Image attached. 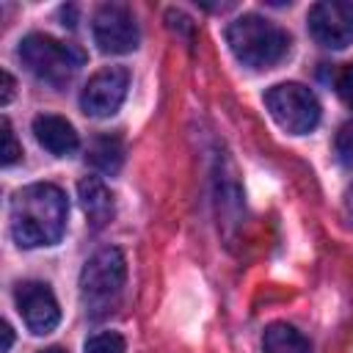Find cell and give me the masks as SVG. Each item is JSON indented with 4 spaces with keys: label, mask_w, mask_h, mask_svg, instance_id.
<instances>
[{
    "label": "cell",
    "mask_w": 353,
    "mask_h": 353,
    "mask_svg": "<svg viewBox=\"0 0 353 353\" xmlns=\"http://www.w3.org/2000/svg\"><path fill=\"white\" fill-rule=\"evenodd\" d=\"M69 201L61 188L36 182L11 199V234L22 248L55 245L66 229Z\"/></svg>",
    "instance_id": "1"
},
{
    "label": "cell",
    "mask_w": 353,
    "mask_h": 353,
    "mask_svg": "<svg viewBox=\"0 0 353 353\" xmlns=\"http://www.w3.org/2000/svg\"><path fill=\"white\" fill-rule=\"evenodd\" d=\"M226 44L243 66L270 69L287 58L292 41L281 25H276L259 14H243L234 22H229Z\"/></svg>",
    "instance_id": "2"
},
{
    "label": "cell",
    "mask_w": 353,
    "mask_h": 353,
    "mask_svg": "<svg viewBox=\"0 0 353 353\" xmlns=\"http://www.w3.org/2000/svg\"><path fill=\"white\" fill-rule=\"evenodd\" d=\"M124 279H127L124 254L113 245L99 248L80 273V301L85 314L94 320L110 314L124 292Z\"/></svg>",
    "instance_id": "3"
},
{
    "label": "cell",
    "mask_w": 353,
    "mask_h": 353,
    "mask_svg": "<svg viewBox=\"0 0 353 353\" xmlns=\"http://www.w3.org/2000/svg\"><path fill=\"white\" fill-rule=\"evenodd\" d=\"M19 61L39 80H44L50 85H63L85 63V52L77 50L74 44L58 41L52 36L30 33L19 41Z\"/></svg>",
    "instance_id": "4"
},
{
    "label": "cell",
    "mask_w": 353,
    "mask_h": 353,
    "mask_svg": "<svg viewBox=\"0 0 353 353\" xmlns=\"http://www.w3.org/2000/svg\"><path fill=\"white\" fill-rule=\"evenodd\" d=\"M265 105L276 119V124L292 135H306L320 121V102L301 83H279L268 88Z\"/></svg>",
    "instance_id": "5"
},
{
    "label": "cell",
    "mask_w": 353,
    "mask_h": 353,
    "mask_svg": "<svg viewBox=\"0 0 353 353\" xmlns=\"http://www.w3.org/2000/svg\"><path fill=\"white\" fill-rule=\"evenodd\" d=\"M91 30H94V41L102 52H110V55H124V52H132L138 47V22L132 17V11L124 6V3H105L97 8L94 14V22H91Z\"/></svg>",
    "instance_id": "6"
},
{
    "label": "cell",
    "mask_w": 353,
    "mask_h": 353,
    "mask_svg": "<svg viewBox=\"0 0 353 353\" xmlns=\"http://www.w3.org/2000/svg\"><path fill=\"white\" fill-rule=\"evenodd\" d=\"M127 88H130V72L124 66H105L97 74H91V80L85 83L80 94V108L94 119H108L121 108Z\"/></svg>",
    "instance_id": "7"
},
{
    "label": "cell",
    "mask_w": 353,
    "mask_h": 353,
    "mask_svg": "<svg viewBox=\"0 0 353 353\" xmlns=\"http://www.w3.org/2000/svg\"><path fill=\"white\" fill-rule=\"evenodd\" d=\"M309 33L317 44L328 50H342L353 44V3L323 0L309 8Z\"/></svg>",
    "instance_id": "8"
},
{
    "label": "cell",
    "mask_w": 353,
    "mask_h": 353,
    "mask_svg": "<svg viewBox=\"0 0 353 353\" xmlns=\"http://www.w3.org/2000/svg\"><path fill=\"white\" fill-rule=\"evenodd\" d=\"M17 309L28 325L30 334H50L61 323V309L58 301L44 281H22L14 292Z\"/></svg>",
    "instance_id": "9"
},
{
    "label": "cell",
    "mask_w": 353,
    "mask_h": 353,
    "mask_svg": "<svg viewBox=\"0 0 353 353\" xmlns=\"http://www.w3.org/2000/svg\"><path fill=\"white\" fill-rule=\"evenodd\" d=\"M33 135H36L39 146H44L55 157H69L80 146V138H77L74 127L66 119L52 116V113H44V116L33 119Z\"/></svg>",
    "instance_id": "10"
},
{
    "label": "cell",
    "mask_w": 353,
    "mask_h": 353,
    "mask_svg": "<svg viewBox=\"0 0 353 353\" xmlns=\"http://www.w3.org/2000/svg\"><path fill=\"white\" fill-rule=\"evenodd\" d=\"M77 193H80V204H83V212L88 218V223L94 229H102L113 221V212H116V204H113V193L108 190V185L99 179V176H85L80 179L77 185Z\"/></svg>",
    "instance_id": "11"
},
{
    "label": "cell",
    "mask_w": 353,
    "mask_h": 353,
    "mask_svg": "<svg viewBox=\"0 0 353 353\" xmlns=\"http://www.w3.org/2000/svg\"><path fill=\"white\" fill-rule=\"evenodd\" d=\"M262 350L265 353H312L309 347V339L287 325V323H270L262 334Z\"/></svg>",
    "instance_id": "12"
},
{
    "label": "cell",
    "mask_w": 353,
    "mask_h": 353,
    "mask_svg": "<svg viewBox=\"0 0 353 353\" xmlns=\"http://www.w3.org/2000/svg\"><path fill=\"white\" fill-rule=\"evenodd\" d=\"M85 160L91 163V168H97L99 174H116L124 163V143L119 135H99L91 141Z\"/></svg>",
    "instance_id": "13"
},
{
    "label": "cell",
    "mask_w": 353,
    "mask_h": 353,
    "mask_svg": "<svg viewBox=\"0 0 353 353\" xmlns=\"http://www.w3.org/2000/svg\"><path fill=\"white\" fill-rule=\"evenodd\" d=\"M124 350H127L124 336L116 331H99V334L88 336L85 347H83V353H124Z\"/></svg>",
    "instance_id": "14"
},
{
    "label": "cell",
    "mask_w": 353,
    "mask_h": 353,
    "mask_svg": "<svg viewBox=\"0 0 353 353\" xmlns=\"http://www.w3.org/2000/svg\"><path fill=\"white\" fill-rule=\"evenodd\" d=\"M22 157V149L17 143V135L11 130V121L3 119V165H14Z\"/></svg>",
    "instance_id": "15"
},
{
    "label": "cell",
    "mask_w": 353,
    "mask_h": 353,
    "mask_svg": "<svg viewBox=\"0 0 353 353\" xmlns=\"http://www.w3.org/2000/svg\"><path fill=\"white\" fill-rule=\"evenodd\" d=\"M336 154L345 165L353 168V121H347L339 132H336Z\"/></svg>",
    "instance_id": "16"
},
{
    "label": "cell",
    "mask_w": 353,
    "mask_h": 353,
    "mask_svg": "<svg viewBox=\"0 0 353 353\" xmlns=\"http://www.w3.org/2000/svg\"><path fill=\"white\" fill-rule=\"evenodd\" d=\"M336 94H339V99H342L347 108H353V63H347V66L336 74Z\"/></svg>",
    "instance_id": "17"
},
{
    "label": "cell",
    "mask_w": 353,
    "mask_h": 353,
    "mask_svg": "<svg viewBox=\"0 0 353 353\" xmlns=\"http://www.w3.org/2000/svg\"><path fill=\"white\" fill-rule=\"evenodd\" d=\"M342 212H345V221L353 226V185L345 190V199H342Z\"/></svg>",
    "instance_id": "18"
},
{
    "label": "cell",
    "mask_w": 353,
    "mask_h": 353,
    "mask_svg": "<svg viewBox=\"0 0 353 353\" xmlns=\"http://www.w3.org/2000/svg\"><path fill=\"white\" fill-rule=\"evenodd\" d=\"M14 97V77L8 72H3V105H8Z\"/></svg>",
    "instance_id": "19"
},
{
    "label": "cell",
    "mask_w": 353,
    "mask_h": 353,
    "mask_svg": "<svg viewBox=\"0 0 353 353\" xmlns=\"http://www.w3.org/2000/svg\"><path fill=\"white\" fill-rule=\"evenodd\" d=\"M11 342H14V331H11L8 323H3V353L11 350Z\"/></svg>",
    "instance_id": "20"
},
{
    "label": "cell",
    "mask_w": 353,
    "mask_h": 353,
    "mask_svg": "<svg viewBox=\"0 0 353 353\" xmlns=\"http://www.w3.org/2000/svg\"><path fill=\"white\" fill-rule=\"evenodd\" d=\"M39 353H66L63 347H47V350H39Z\"/></svg>",
    "instance_id": "21"
}]
</instances>
